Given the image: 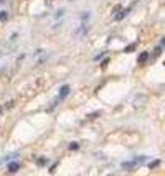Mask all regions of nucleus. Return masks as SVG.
<instances>
[{
	"instance_id": "obj_1",
	"label": "nucleus",
	"mask_w": 165,
	"mask_h": 176,
	"mask_svg": "<svg viewBox=\"0 0 165 176\" xmlns=\"http://www.w3.org/2000/svg\"><path fill=\"white\" fill-rule=\"evenodd\" d=\"M68 94H70V86L65 84V86H61V89H60V99H65Z\"/></svg>"
},
{
	"instance_id": "obj_6",
	"label": "nucleus",
	"mask_w": 165,
	"mask_h": 176,
	"mask_svg": "<svg viewBox=\"0 0 165 176\" xmlns=\"http://www.w3.org/2000/svg\"><path fill=\"white\" fill-rule=\"evenodd\" d=\"M134 50H136V45H131V46H129V48H126L124 51H126V53H131V51H134Z\"/></svg>"
},
{
	"instance_id": "obj_3",
	"label": "nucleus",
	"mask_w": 165,
	"mask_h": 176,
	"mask_svg": "<svg viewBox=\"0 0 165 176\" xmlns=\"http://www.w3.org/2000/svg\"><path fill=\"white\" fill-rule=\"evenodd\" d=\"M147 58H148V53H142V55L139 56V59H137V61L142 64V63H145V61H147Z\"/></svg>"
},
{
	"instance_id": "obj_8",
	"label": "nucleus",
	"mask_w": 165,
	"mask_h": 176,
	"mask_svg": "<svg viewBox=\"0 0 165 176\" xmlns=\"http://www.w3.org/2000/svg\"><path fill=\"white\" fill-rule=\"evenodd\" d=\"M124 15H126V12H121L119 15H117V17H116V20H122V17Z\"/></svg>"
},
{
	"instance_id": "obj_9",
	"label": "nucleus",
	"mask_w": 165,
	"mask_h": 176,
	"mask_svg": "<svg viewBox=\"0 0 165 176\" xmlns=\"http://www.w3.org/2000/svg\"><path fill=\"white\" fill-rule=\"evenodd\" d=\"M104 55H106V53H101V55H98V56H96V58H94V59H96V61H99V59L103 58V56H104Z\"/></svg>"
},
{
	"instance_id": "obj_5",
	"label": "nucleus",
	"mask_w": 165,
	"mask_h": 176,
	"mask_svg": "<svg viewBox=\"0 0 165 176\" xmlns=\"http://www.w3.org/2000/svg\"><path fill=\"white\" fill-rule=\"evenodd\" d=\"M8 18V15H7V12H0V20L2 21H5Z\"/></svg>"
},
{
	"instance_id": "obj_2",
	"label": "nucleus",
	"mask_w": 165,
	"mask_h": 176,
	"mask_svg": "<svg viewBox=\"0 0 165 176\" xmlns=\"http://www.w3.org/2000/svg\"><path fill=\"white\" fill-rule=\"evenodd\" d=\"M18 168H20V163H18V161H13V163L8 165V171L15 173V171H18Z\"/></svg>"
},
{
	"instance_id": "obj_10",
	"label": "nucleus",
	"mask_w": 165,
	"mask_h": 176,
	"mask_svg": "<svg viewBox=\"0 0 165 176\" xmlns=\"http://www.w3.org/2000/svg\"><path fill=\"white\" fill-rule=\"evenodd\" d=\"M38 165H41V166H43V165H45V158H40V160H38Z\"/></svg>"
},
{
	"instance_id": "obj_7",
	"label": "nucleus",
	"mask_w": 165,
	"mask_h": 176,
	"mask_svg": "<svg viewBox=\"0 0 165 176\" xmlns=\"http://www.w3.org/2000/svg\"><path fill=\"white\" fill-rule=\"evenodd\" d=\"M159 163H160V160H155V161H152V163L148 165V166H150V168H152V166H157Z\"/></svg>"
},
{
	"instance_id": "obj_4",
	"label": "nucleus",
	"mask_w": 165,
	"mask_h": 176,
	"mask_svg": "<svg viewBox=\"0 0 165 176\" xmlns=\"http://www.w3.org/2000/svg\"><path fill=\"white\" fill-rule=\"evenodd\" d=\"M78 148H79V145H78V143H76V142L70 143V150H71V151H74V150H78Z\"/></svg>"
}]
</instances>
